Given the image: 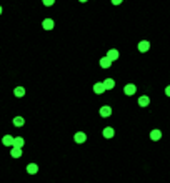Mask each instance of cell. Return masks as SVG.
<instances>
[{
	"mask_svg": "<svg viewBox=\"0 0 170 183\" xmlns=\"http://www.w3.org/2000/svg\"><path fill=\"white\" fill-rule=\"evenodd\" d=\"M119 55H120V54H119V50H117V48H112V50L107 52V57L110 58L112 62H115L117 58H119Z\"/></svg>",
	"mask_w": 170,
	"mask_h": 183,
	"instance_id": "cell-11",
	"label": "cell"
},
{
	"mask_svg": "<svg viewBox=\"0 0 170 183\" xmlns=\"http://www.w3.org/2000/svg\"><path fill=\"white\" fill-rule=\"evenodd\" d=\"M100 115H102V117H105V118L110 117V115H112V107H108V105H104V107L100 108Z\"/></svg>",
	"mask_w": 170,
	"mask_h": 183,
	"instance_id": "cell-8",
	"label": "cell"
},
{
	"mask_svg": "<svg viewBox=\"0 0 170 183\" xmlns=\"http://www.w3.org/2000/svg\"><path fill=\"white\" fill-rule=\"evenodd\" d=\"M13 93H15V97H23V95H25V88H23V87H17L15 90H13Z\"/></svg>",
	"mask_w": 170,
	"mask_h": 183,
	"instance_id": "cell-16",
	"label": "cell"
},
{
	"mask_svg": "<svg viewBox=\"0 0 170 183\" xmlns=\"http://www.w3.org/2000/svg\"><path fill=\"white\" fill-rule=\"evenodd\" d=\"M113 135H115V130H113L112 126H105L104 128V136L105 138H112Z\"/></svg>",
	"mask_w": 170,
	"mask_h": 183,
	"instance_id": "cell-15",
	"label": "cell"
},
{
	"mask_svg": "<svg viewBox=\"0 0 170 183\" xmlns=\"http://www.w3.org/2000/svg\"><path fill=\"white\" fill-rule=\"evenodd\" d=\"M13 138H15L13 135H5V136L2 138L3 145H5V147H13Z\"/></svg>",
	"mask_w": 170,
	"mask_h": 183,
	"instance_id": "cell-10",
	"label": "cell"
},
{
	"mask_svg": "<svg viewBox=\"0 0 170 183\" xmlns=\"http://www.w3.org/2000/svg\"><path fill=\"white\" fill-rule=\"evenodd\" d=\"M137 102H139L140 107H143V108H145V107H148V103H150V98H148L147 95H140Z\"/></svg>",
	"mask_w": 170,
	"mask_h": 183,
	"instance_id": "cell-5",
	"label": "cell"
},
{
	"mask_svg": "<svg viewBox=\"0 0 170 183\" xmlns=\"http://www.w3.org/2000/svg\"><path fill=\"white\" fill-rule=\"evenodd\" d=\"M13 123H15L17 126H22L23 123H25V118H23V117H20V115H17V117L13 118Z\"/></svg>",
	"mask_w": 170,
	"mask_h": 183,
	"instance_id": "cell-17",
	"label": "cell"
},
{
	"mask_svg": "<svg viewBox=\"0 0 170 183\" xmlns=\"http://www.w3.org/2000/svg\"><path fill=\"white\" fill-rule=\"evenodd\" d=\"M0 15H2V7H0Z\"/></svg>",
	"mask_w": 170,
	"mask_h": 183,
	"instance_id": "cell-22",
	"label": "cell"
},
{
	"mask_svg": "<svg viewBox=\"0 0 170 183\" xmlns=\"http://www.w3.org/2000/svg\"><path fill=\"white\" fill-rule=\"evenodd\" d=\"M73 140H75L79 145H82V143H85V140H87V135H85V132H77L75 136H73Z\"/></svg>",
	"mask_w": 170,
	"mask_h": 183,
	"instance_id": "cell-3",
	"label": "cell"
},
{
	"mask_svg": "<svg viewBox=\"0 0 170 183\" xmlns=\"http://www.w3.org/2000/svg\"><path fill=\"white\" fill-rule=\"evenodd\" d=\"M23 143H25V140H23V136H15L13 138V147H17V148H22L23 147Z\"/></svg>",
	"mask_w": 170,
	"mask_h": 183,
	"instance_id": "cell-14",
	"label": "cell"
},
{
	"mask_svg": "<svg viewBox=\"0 0 170 183\" xmlns=\"http://www.w3.org/2000/svg\"><path fill=\"white\" fill-rule=\"evenodd\" d=\"M150 138L154 140V142H157V140H160V138H162V132H160V130H158V128H154V130H152V132H150Z\"/></svg>",
	"mask_w": 170,
	"mask_h": 183,
	"instance_id": "cell-9",
	"label": "cell"
},
{
	"mask_svg": "<svg viewBox=\"0 0 170 183\" xmlns=\"http://www.w3.org/2000/svg\"><path fill=\"white\" fill-rule=\"evenodd\" d=\"M104 85H105V90H112L113 87H115V82H113L112 77H108V78L104 80Z\"/></svg>",
	"mask_w": 170,
	"mask_h": 183,
	"instance_id": "cell-13",
	"label": "cell"
},
{
	"mask_svg": "<svg viewBox=\"0 0 170 183\" xmlns=\"http://www.w3.org/2000/svg\"><path fill=\"white\" fill-rule=\"evenodd\" d=\"M139 50L142 52V54L148 52V50H150V43H148L147 40H142V42H139Z\"/></svg>",
	"mask_w": 170,
	"mask_h": 183,
	"instance_id": "cell-6",
	"label": "cell"
},
{
	"mask_svg": "<svg viewBox=\"0 0 170 183\" xmlns=\"http://www.w3.org/2000/svg\"><path fill=\"white\" fill-rule=\"evenodd\" d=\"M54 25H55V23H54V20H52V19H45L44 22H42V27H44L45 30H52V29H54Z\"/></svg>",
	"mask_w": 170,
	"mask_h": 183,
	"instance_id": "cell-12",
	"label": "cell"
},
{
	"mask_svg": "<svg viewBox=\"0 0 170 183\" xmlns=\"http://www.w3.org/2000/svg\"><path fill=\"white\" fill-rule=\"evenodd\" d=\"M165 93H167V95H168V97H170V85L167 87V88H165Z\"/></svg>",
	"mask_w": 170,
	"mask_h": 183,
	"instance_id": "cell-21",
	"label": "cell"
},
{
	"mask_svg": "<svg viewBox=\"0 0 170 183\" xmlns=\"http://www.w3.org/2000/svg\"><path fill=\"white\" fill-rule=\"evenodd\" d=\"M27 171H28V175L32 177V183H34V175L38 171V165L34 163V161H32V163H28V165H27Z\"/></svg>",
	"mask_w": 170,
	"mask_h": 183,
	"instance_id": "cell-1",
	"label": "cell"
},
{
	"mask_svg": "<svg viewBox=\"0 0 170 183\" xmlns=\"http://www.w3.org/2000/svg\"><path fill=\"white\" fill-rule=\"evenodd\" d=\"M123 92H125V95H129V97H132V95H135L137 92V87L133 85V83H127L125 88H123Z\"/></svg>",
	"mask_w": 170,
	"mask_h": 183,
	"instance_id": "cell-2",
	"label": "cell"
},
{
	"mask_svg": "<svg viewBox=\"0 0 170 183\" xmlns=\"http://www.w3.org/2000/svg\"><path fill=\"white\" fill-rule=\"evenodd\" d=\"M80 2H87V0H80Z\"/></svg>",
	"mask_w": 170,
	"mask_h": 183,
	"instance_id": "cell-23",
	"label": "cell"
},
{
	"mask_svg": "<svg viewBox=\"0 0 170 183\" xmlns=\"http://www.w3.org/2000/svg\"><path fill=\"white\" fill-rule=\"evenodd\" d=\"M110 65H112V60H110V58L107 57V55H105V57H102V58H100V67H102V68L108 70V67H110Z\"/></svg>",
	"mask_w": 170,
	"mask_h": 183,
	"instance_id": "cell-7",
	"label": "cell"
},
{
	"mask_svg": "<svg viewBox=\"0 0 170 183\" xmlns=\"http://www.w3.org/2000/svg\"><path fill=\"white\" fill-rule=\"evenodd\" d=\"M122 2H123V0H112V3H113V5H120Z\"/></svg>",
	"mask_w": 170,
	"mask_h": 183,
	"instance_id": "cell-20",
	"label": "cell"
},
{
	"mask_svg": "<svg viewBox=\"0 0 170 183\" xmlns=\"http://www.w3.org/2000/svg\"><path fill=\"white\" fill-rule=\"evenodd\" d=\"M12 157H13V158H19V157H22V148H17V147H12Z\"/></svg>",
	"mask_w": 170,
	"mask_h": 183,
	"instance_id": "cell-18",
	"label": "cell"
},
{
	"mask_svg": "<svg viewBox=\"0 0 170 183\" xmlns=\"http://www.w3.org/2000/svg\"><path fill=\"white\" fill-rule=\"evenodd\" d=\"M44 3L47 7H50V5H54V3H55V0H44Z\"/></svg>",
	"mask_w": 170,
	"mask_h": 183,
	"instance_id": "cell-19",
	"label": "cell"
},
{
	"mask_svg": "<svg viewBox=\"0 0 170 183\" xmlns=\"http://www.w3.org/2000/svg\"><path fill=\"white\" fill-rule=\"evenodd\" d=\"M94 92L97 95H104L105 93V85H104V82H97L94 85Z\"/></svg>",
	"mask_w": 170,
	"mask_h": 183,
	"instance_id": "cell-4",
	"label": "cell"
}]
</instances>
